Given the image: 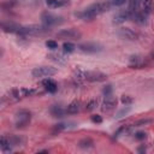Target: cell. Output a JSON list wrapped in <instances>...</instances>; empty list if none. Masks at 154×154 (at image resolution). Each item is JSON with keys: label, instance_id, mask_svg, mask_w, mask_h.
<instances>
[{"label": "cell", "instance_id": "cell-1", "mask_svg": "<svg viewBox=\"0 0 154 154\" xmlns=\"http://www.w3.org/2000/svg\"><path fill=\"white\" fill-rule=\"evenodd\" d=\"M112 8V4L109 0H105V1H99V2H95L93 5H90L89 7L84 8L83 11L81 12H76L75 16L83 19V20H91L93 18H95L96 16L106 12V11H109Z\"/></svg>", "mask_w": 154, "mask_h": 154}, {"label": "cell", "instance_id": "cell-2", "mask_svg": "<svg viewBox=\"0 0 154 154\" xmlns=\"http://www.w3.org/2000/svg\"><path fill=\"white\" fill-rule=\"evenodd\" d=\"M49 31V28L46 25H26V26H22L19 36H28V35H43L46 32Z\"/></svg>", "mask_w": 154, "mask_h": 154}, {"label": "cell", "instance_id": "cell-3", "mask_svg": "<svg viewBox=\"0 0 154 154\" xmlns=\"http://www.w3.org/2000/svg\"><path fill=\"white\" fill-rule=\"evenodd\" d=\"M41 22H42L43 25L51 28V26H55V25L61 24L64 20H63V17L53 14V13H51L48 11H45V12L41 13Z\"/></svg>", "mask_w": 154, "mask_h": 154}, {"label": "cell", "instance_id": "cell-4", "mask_svg": "<svg viewBox=\"0 0 154 154\" xmlns=\"http://www.w3.org/2000/svg\"><path fill=\"white\" fill-rule=\"evenodd\" d=\"M31 120V112L28 109H19L14 116L16 128H25Z\"/></svg>", "mask_w": 154, "mask_h": 154}, {"label": "cell", "instance_id": "cell-5", "mask_svg": "<svg viewBox=\"0 0 154 154\" xmlns=\"http://www.w3.org/2000/svg\"><path fill=\"white\" fill-rule=\"evenodd\" d=\"M57 72L58 71H57L55 67H52V66H38V67H35L31 71V75L35 78H47V77H51V76L55 75Z\"/></svg>", "mask_w": 154, "mask_h": 154}, {"label": "cell", "instance_id": "cell-6", "mask_svg": "<svg viewBox=\"0 0 154 154\" xmlns=\"http://www.w3.org/2000/svg\"><path fill=\"white\" fill-rule=\"evenodd\" d=\"M57 36L59 38H67V40H79L82 37V34L73 29V28H70V29H64V30H60Z\"/></svg>", "mask_w": 154, "mask_h": 154}, {"label": "cell", "instance_id": "cell-7", "mask_svg": "<svg viewBox=\"0 0 154 154\" xmlns=\"http://www.w3.org/2000/svg\"><path fill=\"white\" fill-rule=\"evenodd\" d=\"M78 49L83 53H99L102 51V46L96 42H87L78 46Z\"/></svg>", "mask_w": 154, "mask_h": 154}, {"label": "cell", "instance_id": "cell-8", "mask_svg": "<svg viewBox=\"0 0 154 154\" xmlns=\"http://www.w3.org/2000/svg\"><path fill=\"white\" fill-rule=\"evenodd\" d=\"M107 76L100 71H84V81L88 82H102L106 81Z\"/></svg>", "mask_w": 154, "mask_h": 154}, {"label": "cell", "instance_id": "cell-9", "mask_svg": "<svg viewBox=\"0 0 154 154\" xmlns=\"http://www.w3.org/2000/svg\"><path fill=\"white\" fill-rule=\"evenodd\" d=\"M117 34H118L119 37H122L124 40H131L132 41V40H136L138 37L137 32H135L130 28H119L118 31H117Z\"/></svg>", "mask_w": 154, "mask_h": 154}, {"label": "cell", "instance_id": "cell-10", "mask_svg": "<svg viewBox=\"0 0 154 154\" xmlns=\"http://www.w3.org/2000/svg\"><path fill=\"white\" fill-rule=\"evenodd\" d=\"M116 106H117V97H114L113 95H107V96H105L101 108L103 112H109V111L114 109Z\"/></svg>", "mask_w": 154, "mask_h": 154}, {"label": "cell", "instance_id": "cell-11", "mask_svg": "<svg viewBox=\"0 0 154 154\" xmlns=\"http://www.w3.org/2000/svg\"><path fill=\"white\" fill-rule=\"evenodd\" d=\"M129 19H131V12H130V10H123V11H119V12H117L114 14L113 23L122 24V23H124V22H126Z\"/></svg>", "mask_w": 154, "mask_h": 154}, {"label": "cell", "instance_id": "cell-12", "mask_svg": "<svg viewBox=\"0 0 154 154\" xmlns=\"http://www.w3.org/2000/svg\"><path fill=\"white\" fill-rule=\"evenodd\" d=\"M138 5H140V11L143 12L144 14L149 16L153 12V8H154L153 0H138Z\"/></svg>", "mask_w": 154, "mask_h": 154}, {"label": "cell", "instance_id": "cell-13", "mask_svg": "<svg viewBox=\"0 0 154 154\" xmlns=\"http://www.w3.org/2000/svg\"><path fill=\"white\" fill-rule=\"evenodd\" d=\"M1 28L5 32H11V34H18L20 32V29H22V25L17 24V23H12V22H8V23H2L1 24Z\"/></svg>", "mask_w": 154, "mask_h": 154}, {"label": "cell", "instance_id": "cell-14", "mask_svg": "<svg viewBox=\"0 0 154 154\" xmlns=\"http://www.w3.org/2000/svg\"><path fill=\"white\" fill-rule=\"evenodd\" d=\"M41 83H42L43 89H45V90H47V91H49V93H55V91H57V89H58V84H57V82H55L54 79L49 78V77L45 78Z\"/></svg>", "mask_w": 154, "mask_h": 154}, {"label": "cell", "instance_id": "cell-15", "mask_svg": "<svg viewBox=\"0 0 154 154\" xmlns=\"http://www.w3.org/2000/svg\"><path fill=\"white\" fill-rule=\"evenodd\" d=\"M49 112L53 117H58V118H61L64 117L67 112H66V108H64L61 105H53L51 108H49Z\"/></svg>", "mask_w": 154, "mask_h": 154}, {"label": "cell", "instance_id": "cell-16", "mask_svg": "<svg viewBox=\"0 0 154 154\" xmlns=\"http://www.w3.org/2000/svg\"><path fill=\"white\" fill-rule=\"evenodd\" d=\"M81 109H82V102H81L79 100L72 101V102L66 107V112H67L69 114H76V113H78Z\"/></svg>", "mask_w": 154, "mask_h": 154}, {"label": "cell", "instance_id": "cell-17", "mask_svg": "<svg viewBox=\"0 0 154 154\" xmlns=\"http://www.w3.org/2000/svg\"><path fill=\"white\" fill-rule=\"evenodd\" d=\"M147 18H148V16L144 14L143 12H141V11L135 12V13L131 14V19H134V22H136L137 24H141V25L147 23Z\"/></svg>", "mask_w": 154, "mask_h": 154}, {"label": "cell", "instance_id": "cell-18", "mask_svg": "<svg viewBox=\"0 0 154 154\" xmlns=\"http://www.w3.org/2000/svg\"><path fill=\"white\" fill-rule=\"evenodd\" d=\"M1 149L4 153H8L12 150V146H11V142H10V136H6V135H2L1 136Z\"/></svg>", "mask_w": 154, "mask_h": 154}, {"label": "cell", "instance_id": "cell-19", "mask_svg": "<svg viewBox=\"0 0 154 154\" xmlns=\"http://www.w3.org/2000/svg\"><path fill=\"white\" fill-rule=\"evenodd\" d=\"M144 60L140 55H134L130 58V66L131 67H142L144 65Z\"/></svg>", "mask_w": 154, "mask_h": 154}, {"label": "cell", "instance_id": "cell-20", "mask_svg": "<svg viewBox=\"0 0 154 154\" xmlns=\"http://www.w3.org/2000/svg\"><path fill=\"white\" fill-rule=\"evenodd\" d=\"M78 147L82 148V149H89V148H93L94 147V141L89 137H85V138H82L78 141Z\"/></svg>", "mask_w": 154, "mask_h": 154}, {"label": "cell", "instance_id": "cell-21", "mask_svg": "<svg viewBox=\"0 0 154 154\" xmlns=\"http://www.w3.org/2000/svg\"><path fill=\"white\" fill-rule=\"evenodd\" d=\"M48 58L51 60L58 63V64H65L66 63V58L60 53H51V54H48Z\"/></svg>", "mask_w": 154, "mask_h": 154}, {"label": "cell", "instance_id": "cell-22", "mask_svg": "<svg viewBox=\"0 0 154 154\" xmlns=\"http://www.w3.org/2000/svg\"><path fill=\"white\" fill-rule=\"evenodd\" d=\"M75 49H76V46L73 43H71V42H65L63 45L64 53H72V52H75Z\"/></svg>", "mask_w": 154, "mask_h": 154}, {"label": "cell", "instance_id": "cell-23", "mask_svg": "<svg viewBox=\"0 0 154 154\" xmlns=\"http://www.w3.org/2000/svg\"><path fill=\"white\" fill-rule=\"evenodd\" d=\"M96 106H97V100L96 99H93V100H90V101L87 102V105H85L84 108H85L87 112H91L93 109L96 108Z\"/></svg>", "mask_w": 154, "mask_h": 154}, {"label": "cell", "instance_id": "cell-24", "mask_svg": "<svg viewBox=\"0 0 154 154\" xmlns=\"http://www.w3.org/2000/svg\"><path fill=\"white\" fill-rule=\"evenodd\" d=\"M131 111V108L129 107V106H126V107H123L120 111H118V113L116 114V119H119V118H123V117H125L129 112Z\"/></svg>", "mask_w": 154, "mask_h": 154}, {"label": "cell", "instance_id": "cell-25", "mask_svg": "<svg viewBox=\"0 0 154 154\" xmlns=\"http://www.w3.org/2000/svg\"><path fill=\"white\" fill-rule=\"evenodd\" d=\"M46 4L51 8H57L60 7V0H46Z\"/></svg>", "mask_w": 154, "mask_h": 154}, {"label": "cell", "instance_id": "cell-26", "mask_svg": "<svg viewBox=\"0 0 154 154\" xmlns=\"http://www.w3.org/2000/svg\"><path fill=\"white\" fill-rule=\"evenodd\" d=\"M120 101H122V103H123V105L128 106V105H131L134 100H132V97H131V96H129V95H122Z\"/></svg>", "mask_w": 154, "mask_h": 154}, {"label": "cell", "instance_id": "cell-27", "mask_svg": "<svg viewBox=\"0 0 154 154\" xmlns=\"http://www.w3.org/2000/svg\"><path fill=\"white\" fill-rule=\"evenodd\" d=\"M46 47L52 49V51H54V49L58 48V42L54 41V40H48V41H46Z\"/></svg>", "mask_w": 154, "mask_h": 154}, {"label": "cell", "instance_id": "cell-28", "mask_svg": "<svg viewBox=\"0 0 154 154\" xmlns=\"http://www.w3.org/2000/svg\"><path fill=\"white\" fill-rule=\"evenodd\" d=\"M134 136H135V140L142 141V140H144L147 137V132H144V131H137V132H135Z\"/></svg>", "mask_w": 154, "mask_h": 154}, {"label": "cell", "instance_id": "cell-29", "mask_svg": "<svg viewBox=\"0 0 154 154\" xmlns=\"http://www.w3.org/2000/svg\"><path fill=\"white\" fill-rule=\"evenodd\" d=\"M109 1L112 4V7H120L128 2V0H109Z\"/></svg>", "mask_w": 154, "mask_h": 154}, {"label": "cell", "instance_id": "cell-30", "mask_svg": "<svg viewBox=\"0 0 154 154\" xmlns=\"http://www.w3.org/2000/svg\"><path fill=\"white\" fill-rule=\"evenodd\" d=\"M90 120H91L93 123H95V124H101V123H102V117L99 116V114H93V116L90 117Z\"/></svg>", "mask_w": 154, "mask_h": 154}, {"label": "cell", "instance_id": "cell-31", "mask_svg": "<svg viewBox=\"0 0 154 154\" xmlns=\"http://www.w3.org/2000/svg\"><path fill=\"white\" fill-rule=\"evenodd\" d=\"M112 90H113L112 85H111V84H107V85L102 89V93H103L105 96H107V95H112Z\"/></svg>", "mask_w": 154, "mask_h": 154}, {"label": "cell", "instance_id": "cell-32", "mask_svg": "<svg viewBox=\"0 0 154 154\" xmlns=\"http://www.w3.org/2000/svg\"><path fill=\"white\" fill-rule=\"evenodd\" d=\"M152 120L150 119H141V120H138L136 124H134L135 126H141V125H143V124H147V123H150Z\"/></svg>", "mask_w": 154, "mask_h": 154}, {"label": "cell", "instance_id": "cell-33", "mask_svg": "<svg viewBox=\"0 0 154 154\" xmlns=\"http://www.w3.org/2000/svg\"><path fill=\"white\" fill-rule=\"evenodd\" d=\"M146 150H147V148H146L144 144H142V146H140V147L137 148V152H138V153H144Z\"/></svg>", "mask_w": 154, "mask_h": 154}, {"label": "cell", "instance_id": "cell-34", "mask_svg": "<svg viewBox=\"0 0 154 154\" xmlns=\"http://www.w3.org/2000/svg\"><path fill=\"white\" fill-rule=\"evenodd\" d=\"M69 5V0H60V6H66Z\"/></svg>", "mask_w": 154, "mask_h": 154}, {"label": "cell", "instance_id": "cell-35", "mask_svg": "<svg viewBox=\"0 0 154 154\" xmlns=\"http://www.w3.org/2000/svg\"><path fill=\"white\" fill-rule=\"evenodd\" d=\"M37 153H48V149H42V150H38Z\"/></svg>", "mask_w": 154, "mask_h": 154}]
</instances>
